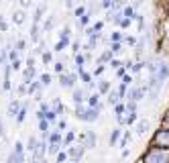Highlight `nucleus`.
Listing matches in <instances>:
<instances>
[{
  "mask_svg": "<svg viewBox=\"0 0 169 163\" xmlns=\"http://www.w3.org/2000/svg\"><path fill=\"white\" fill-rule=\"evenodd\" d=\"M73 102H76V104L84 102V92H82V90H73Z\"/></svg>",
  "mask_w": 169,
  "mask_h": 163,
  "instance_id": "nucleus-11",
  "label": "nucleus"
},
{
  "mask_svg": "<svg viewBox=\"0 0 169 163\" xmlns=\"http://www.w3.org/2000/svg\"><path fill=\"white\" fill-rule=\"evenodd\" d=\"M112 19L116 21V23H120V21H122V12H116V14H114Z\"/></svg>",
  "mask_w": 169,
  "mask_h": 163,
  "instance_id": "nucleus-27",
  "label": "nucleus"
},
{
  "mask_svg": "<svg viewBox=\"0 0 169 163\" xmlns=\"http://www.w3.org/2000/svg\"><path fill=\"white\" fill-rule=\"evenodd\" d=\"M57 151H59V145H53V143H51V145H49V153L53 155V153H57Z\"/></svg>",
  "mask_w": 169,
  "mask_h": 163,
  "instance_id": "nucleus-18",
  "label": "nucleus"
},
{
  "mask_svg": "<svg viewBox=\"0 0 169 163\" xmlns=\"http://www.w3.org/2000/svg\"><path fill=\"white\" fill-rule=\"evenodd\" d=\"M165 127H167V130H169V116L165 118Z\"/></svg>",
  "mask_w": 169,
  "mask_h": 163,
  "instance_id": "nucleus-37",
  "label": "nucleus"
},
{
  "mask_svg": "<svg viewBox=\"0 0 169 163\" xmlns=\"http://www.w3.org/2000/svg\"><path fill=\"white\" fill-rule=\"evenodd\" d=\"M145 128H147V122L143 120V122L139 124V128H136V133H139V135H143V133H145Z\"/></svg>",
  "mask_w": 169,
  "mask_h": 163,
  "instance_id": "nucleus-15",
  "label": "nucleus"
},
{
  "mask_svg": "<svg viewBox=\"0 0 169 163\" xmlns=\"http://www.w3.org/2000/svg\"><path fill=\"white\" fill-rule=\"evenodd\" d=\"M128 24H130L128 19H122V21H120V27H128Z\"/></svg>",
  "mask_w": 169,
  "mask_h": 163,
  "instance_id": "nucleus-32",
  "label": "nucleus"
},
{
  "mask_svg": "<svg viewBox=\"0 0 169 163\" xmlns=\"http://www.w3.org/2000/svg\"><path fill=\"white\" fill-rule=\"evenodd\" d=\"M167 76H169V67L165 63H161V67H159V71H157V80L163 82V80H167Z\"/></svg>",
  "mask_w": 169,
  "mask_h": 163,
  "instance_id": "nucleus-5",
  "label": "nucleus"
},
{
  "mask_svg": "<svg viewBox=\"0 0 169 163\" xmlns=\"http://www.w3.org/2000/svg\"><path fill=\"white\" fill-rule=\"evenodd\" d=\"M153 147H163V149H169V130L161 128L157 130V135L153 137Z\"/></svg>",
  "mask_w": 169,
  "mask_h": 163,
  "instance_id": "nucleus-3",
  "label": "nucleus"
},
{
  "mask_svg": "<svg viewBox=\"0 0 169 163\" xmlns=\"http://www.w3.org/2000/svg\"><path fill=\"white\" fill-rule=\"evenodd\" d=\"M23 161H24L23 155H16V153H12L10 157H8V161H6V163H23Z\"/></svg>",
  "mask_w": 169,
  "mask_h": 163,
  "instance_id": "nucleus-10",
  "label": "nucleus"
},
{
  "mask_svg": "<svg viewBox=\"0 0 169 163\" xmlns=\"http://www.w3.org/2000/svg\"><path fill=\"white\" fill-rule=\"evenodd\" d=\"M110 102H112V104H116V102H118V92H112V94H110Z\"/></svg>",
  "mask_w": 169,
  "mask_h": 163,
  "instance_id": "nucleus-19",
  "label": "nucleus"
},
{
  "mask_svg": "<svg viewBox=\"0 0 169 163\" xmlns=\"http://www.w3.org/2000/svg\"><path fill=\"white\" fill-rule=\"evenodd\" d=\"M90 104H92V106H96V104H98V94H94V96L90 98Z\"/></svg>",
  "mask_w": 169,
  "mask_h": 163,
  "instance_id": "nucleus-25",
  "label": "nucleus"
},
{
  "mask_svg": "<svg viewBox=\"0 0 169 163\" xmlns=\"http://www.w3.org/2000/svg\"><path fill=\"white\" fill-rule=\"evenodd\" d=\"M118 139H120V128H114V130H112V135H110V147H114Z\"/></svg>",
  "mask_w": 169,
  "mask_h": 163,
  "instance_id": "nucleus-9",
  "label": "nucleus"
},
{
  "mask_svg": "<svg viewBox=\"0 0 169 163\" xmlns=\"http://www.w3.org/2000/svg\"><path fill=\"white\" fill-rule=\"evenodd\" d=\"M76 82V76H61V86L63 88H71Z\"/></svg>",
  "mask_w": 169,
  "mask_h": 163,
  "instance_id": "nucleus-6",
  "label": "nucleus"
},
{
  "mask_svg": "<svg viewBox=\"0 0 169 163\" xmlns=\"http://www.w3.org/2000/svg\"><path fill=\"white\" fill-rule=\"evenodd\" d=\"M24 114H27V110L23 108V110L19 112V116H16V122H23V120H24Z\"/></svg>",
  "mask_w": 169,
  "mask_h": 163,
  "instance_id": "nucleus-16",
  "label": "nucleus"
},
{
  "mask_svg": "<svg viewBox=\"0 0 169 163\" xmlns=\"http://www.w3.org/2000/svg\"><path fill=\"white\" fill-rule=\"evenodd\" d=\"M112 53H118L120 51V43H112V49H110Z\"/></svg>",
  "mask_w": 169,
  "mask_h": 163,
  "instance_id": "nucleus-23",
  "label": "nucleus"
},
{
  "mask_svg": "<svg viewBox=\"0 0 169 163\" xmlns=\"http://www.w3.org/2000/svg\"><path fill=\"white\" fill-rule=\"evenodd\" d=\"M120 41V33H112V43H118Z\"/></svg>",
  "mask_w": 169,
  "mask_h": 163,
  "instance_id": "nucleus-28",
  "label": "nucleus"
},
{
  "mask_svg": "<svg viewBox=\"0 0 169 163\" xmlns=\"http://www.w3.org/2000/svg\"><path fill=\"white\" fill-rule=\"evenodd\" d=\"M47 127H49V124H47V120H41V122H39V128H41V130H45V133H47Z\"/></svg>",
  "mask_w": 169,
  "mask_h": 163,
  "instance_id": "nucleus-24",
  "label": "nucleus"
},
{
  "mask_svg": "<svg viewBox=\"0 0 169 163\" xmlns=\"http://www.w3.org/2000/svg\"><path fill=\"white\" fill-rule=\"evenodd\" d=\"M145 163H169V149L153 147L145 155Z\"/></svg>",
  "mask_w": 169,
  "mask_h": 163,
  "instance_id": "nucleus-1",
  "label": "nucleus"
},
{
  "mask_svg": "<svg viewBox=\"0 0 169 163\" xmlns=\"http://www.w3.org/2000/svg\"><path fill=\"white\" fill-rule=\"evenodd\" d=\"M106 90H108V84H106V82H102V84H100V92H106Z\"/></svg>",
  "mask_w": 169,
  "mask_h": 163,
  "instance_id": "nucleus-31",
  "label": "nucleus"
},
{
  "mask_svg": "<svg viewBox=\"0 0 169 163\" xmlns=\"http://www.w3.org/2000/svg\"><path fill=\"white\" fill-rule=\"evenodd\" d=\"M73 163H76V161H73Z\"/></svg>",
  "mask_w": 169,
  "mask_h": 163,
  "instance_id": "nucleus-39",
  "label": "nucleus"
},
{
  "mask_svg": "<svg viewBox=\"0 0 169 163\" xmlns=\"http://www.w3.org/2000/svg\"><path fill=\"white\" fill-rule=\"evenodd\" d=\"M110 65H112V67H120V65H122V63H120V61H116V59H114V61H110Z\"/></svg>",
  "mask_w": 169,
  "mask_h": 163,
  "instance_id": "nucleus-33",
  "label": "nucleus"
},
{
  "mask_svg": "<svg viewBox=\"0 0 169 163\" xmlns=\"http://www.w3.org/2000/svg\"><path fill=\"white\" fill-rule=\"evenodd\" d=\"M59 139H61V137H59L57 133H53V135H51V143H53V145H57V143H59Z\"/></svg>",
  "mask_w": 169,
  "mask_h": 163,
  "instance_id": "nucleus-20",
  "label": "nucleus"
},
{
  "mask_svg": "<svg viewBox=\"0 0 169 163\" xmlns=\"http://www.w3.org/2000/svg\"><path fill=\"white\" fill-rule=\"evenodd\" d=\"M41 82H43L45 86H47V84H51V76H47V73H45V76H41Z\"/></svg>",
  "mask_w": 169,
  "mask_h": 163,
  "instance_id": "nucleus-21",
  "label": "nucleus"
},
{
  "mask_svg": "<svg viewBox=\"0 0 169 163\" xmlns=\"http://www.w3.org/2000/svg\"><path fill=\"white\" fill-rule=\"evenodd\" d=\"M102 110V106L98 104L96 108H90V110H82V108H76V116L79 120H84V122H94V120H98V112Z\"/></svg>",
  "mask_w": 169,
  "mask_h": 163,
  "instance_id": "nucleus-2",
  "label": "nucleus"
},
{
  "mask_svg": "<svg viewBox=\"0 0 169 163\" xmlns=\"http://www.w3.org/2000/svg\"><path fill=\"white\" fill-rule=\"evenodd\" d=\"M128 141H130V135L126 133V135H124V139H122V143H120V147H126V143H128Z\"/></svg>",
  "mask_w": 169,
  "mask_h": 163,
  "instance_id": "nucleus-22",
  "label": "nucleus"
},
{
  "mask_svg": "<svg viewBox=\"0 0 169 163\" xmlns=\"http://www.w3.org/2000/svg\"><path fill=\"white\" fill-rule=\"evenodd\" d=\"M88 147H94V135H88Z\"/></svg>",
  "mask_w": 169,
  "mask_h": 163,
  "instance_id": "nucleus-29",
  "label": "nucleus"
},
{
  "mask_svg": "<svg viewBox=\"0 0 169 163\" xmlns=\"http://www.w3.org/2000/svg\"><path fill=\"white\" fill-rule=\"evenodd\" d=\"M76 61H78V65H79V67H82V65H84V61H86V59L82 57V55H78V57H76Z\"/></svg>",
  "mask_w": 169,
  "mask_h": 163,
  "instance_id": "nucleus-30",
  "label": "nucleus"
},
{
  "mask_svg": "<svg viewBox=\"0 0 169 163\" xmlns=\"http://www.w3.org/2000/svg\"><path fill=\"white\" fill-rule=\"evenodd\" d=\"M143 94H145V90H130L128 98H130L133 102H136V100H141V98H143Z\"/></svg>",
  "mask_w": 169,
  "mask_h": 163,
  "instance_id": "nucleus-8",
  "label": "nucleus"
},
{
  "mask_svg": "<svg viewBox=\"0 0 169 163\" xmlns=\"http://www.w3.org/2000/svg\"><path fill=\"white\" fill-rule=\"evenodd\" d=\"M55 163H57V161H55Z\"/></svg>",
  "mask_w": 169,
  "mask_h": 163,
  "instance_id": "nucleus-40",
  "label": "nucleus"
},
{
  "mask_svg": "<svg viewBox=\"0 0 169 163\" xmlns=\"http://www.w3.org/2000/svg\"><path fill=\"white\" fill-rule=\"evenodd\" d=\"M43 59H45V63H49V61H51V55H49V53H45V55H43Z\"/></svg>",
  "mask_w": 169,
  "mask_h": 163,
  "instance_id": "nucleus-36",
  "label": "nucleus"
},
{
  "mask_svg": "<svg viewBox=\"0 0 169 163\" xmlns=\"http://www.w3.org/2000/svg\"><path fill=\"white\" fill-rule=\"evenodd\" d=\"M14 153H16V155H23V153H24L23 143H16V145H14ZM23 157H24V155H23Z\"/></svg>",
  "mask_w": 169,
  "mask_h": 163,
  "instance_id": "nucleus-14",
  "label": "nucleus"
},
{
  "mask_svg": "<svg viewBox=\"0 0 169 163\" xmlns=\"http://www.w3.org/2000/svg\"><path fill=\"white\" fill-rule=\"evenodd\" d=\"M27 149H29L31 153H35V151H37V141H35L33 137L29 139V145H27Z\"/></svg>",
  "mask_w": 169,
  "mask_h": 163,
  "instance_id": "nucleus-13",
  "label": "nucleus"
},
{
  "mask_svg": "<svg viewBox=\"0 0 169 163\" xmlns=\"http://www.w3.org/2000/svg\"><path fill=\"white\" fill-rule=\"evenodd\" d=\"M67 157H71L73 161L78 163L79 159L84 157V145H82V147H73V149H69V151H67Z\"/></svg>",
  "mask_w": 169,
  "mask_h": 163,
  "instance_id": "nucleus-4",
  "label": "nucleus"
},
{
  "mask_svg": "<svg viewBox=\"0 0 169 163\" xmlns=\"http://www.w3.org/2000/svg\"><path fill=\"white\" fill-rule=\"evenodd\" d=\"M55 70L57 71H63V63H55Z\"/></svg>",
  "mask_w": 169,
  "mask_h": 163,
  "instance_id": "nucleus-35",
  "label": "nucleus"
},
{
  "mask_svg": "<svg viewBox=\"0 0 169 163\" xmlns=\"http://www.w3.org/2000/svg\"><path fill=\"white\" fill-rule=\"evenodd\" d=\"M12 21H14L16 24H21L24 21V12H14V14H12Z\"/></svg>",
  "mask_w": 169,
  "mask_h": 163,
  "instance_id": "nucleus-12",
  "label": "nucleus"
},
{
  "mask_svg": "<svg viewBox=\"0 0 169 163\" xmlns=\"http://www.w3.org/2000/svg\"><path fill=\"white\" fill-rule=\"evenodd\" d=\"M65 159H67V153H59L57 155V163H63Z\"/></svg>",
  "mask_w": 169,
  "mask_h": 163,
  "instance_id": "nucleus-17",
  "label": "nucleus"
},
{
  "mask_svg": "<svg viewBox=\"0 0 169 163\" xmlns=\"http://www.w3.org/2000/svg\"><path fill=\"white\" fill-rule=\"evenodd\" d=\"M135 120H136V114H135V112H130V116L126 118V122L130 124V122H135Z\"/></svg>",
  "mask_w": 169,
  "mask_h": 163,
  "instance_id": "nucleus-26",
  "label": "nucleus"
},
{
  "mask_svg": "<svg viewBox=\"0 0 169 163\" xmlns=\"http://www.w3.org/2000/svg\"><path fill=\"white\" fill-rule=\"evenodd\" d=\"M19 108H21V104H19L16 100H12L10 104H8V116H16V112H19Z\"/></svg>",
  "mask_w": 169,
  "mask_h": 163,
  "instance_id": "nucleus-7",
  "label": "nucleus"
},
{
  "mask_svg": "<svg viewBox=\"0 0 169 163\" xmlns=\"http://www.w3.org/2000/svg\"><path fill=\"white\" fill-rule=\"evenodd\" d=\"M128 84H130V76H126V78H124V82H122V86H128Z\"/></svg>",
  "mask_w": 169,
  "mask_h": 163,
  "instance_id": "nucleus-34",
  "label": "nucleus"
},
{
  "mask_svg": "<svg viewBox=\"0 0 169 163\" xmlns=\"http://www.w3.org/2000/svg\"><path fill=\"white\" fill-rule=\"evenodd\" d=\"M39 163H45V161H39Z\"/></svg>",
  "mask_w": 169,
  "mask_h": 163,
  "instance_id": "nucleus-38",
  "label": "nucleus"
}]
</instances>
